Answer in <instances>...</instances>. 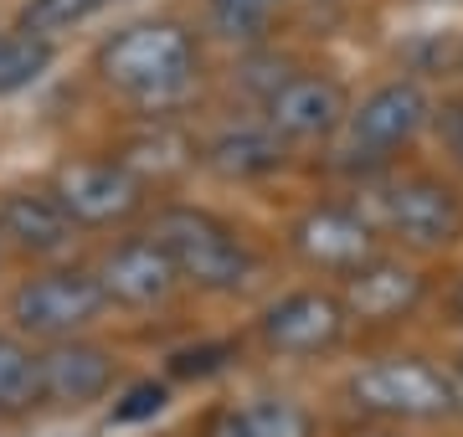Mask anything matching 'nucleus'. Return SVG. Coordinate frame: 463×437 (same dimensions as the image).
<instances>
[{"mask_svg":"<svg viewBox=\"0 0 463 437\" xmlns=\"http://www.w3.org/2000/svg\"><path fill=\"white\" fill-rule=\"evenodd\" d=\"M36 376H42V402L57 406H88L109 396L114 386V355L93 345V339H52L47 355H36Z\"/></svg>","mask_w":463,"mask_h":437,"instance_id":"ddd939ff","label":"nucleus"},{"mask_svg":"<svg viewBox=\"0 0 463 437\" xmlns=\"http://www.w3.org/2000/svg\"><path fill=\"white\" fill-rule=\"evenodd\" d=\"M242 422L252 437H315V417L288 396H252L242 402Z\"/></svg>","mask_w":463,"mask_h":437,"instance_id":"aec40b11","label":"nucleus"},{"mask_svg":"<svg viewBox=\"0 0 463 437\" xmlns=\"http://www.w3.org/2000/svg\"><path fill=\"white\" fill-rule=\"evenodd\" d=\"M222 355H232L227 345H201V350H181L170 370H175V376H206V370L222 366Z\"/></svg>","mask_w":463,"mask_h":437,"instance_id":"5701e85b","label":"nucleus"},{"mask_svg":"<svg viewBox=\"0 0 463 437\" xmlns=\"http://www.w3.org/2000/svg\"><path fill=\"white\" fill-rule=\"evenodd\" d=\"M345 303L325 293V288H298V293H283L279 303H268L263 320H258V335L273 355H288V360H309V355H330L340 339H345Z\"/></svg>","mask_w":463,"mask_h":437,"instance_id":"423d86ee","label":"nucleus"},{"mask_svg":"<svg viewBox=\"0 0 463 437\" xmlns=\"http://www.w3.org/2000/svg\"><path fill=\"white\" fill-rule=\"evenodd\" d=\"M201 165L222 175V181H258L283 165V139L273 129H227L201 150Z\"/></svg>","mask_w":463,"mask_h":437,"instance_id":"2eb2a0df","label":"nucleus"},{"mask_svg":"<svg viewBox=\"0 0 463 437\" xmlns=\"http://www.w3.org/2000/svg\"><path fill=\"white\" fill-rule=\"evenodd\" d=\"M288 247L304 268L345 278V273H355L361 263L376 257V227L355 206H309L288 227Z\"/></svg>","mask_w":463,"mask_h":437,"instance_id":"6e6552de","label":"nucleus"},{"mask_svg":"<svg viewBox=\"0 0 463 437\" xmlns=\"http://www.w3.org/2000/svg\"><path fill=\"white\" fill-rule=\"evenodd\" d=\"M345 396L350 406L392 422H438L448 412H458L453 381L438 366H428L422 355H381V360H371L350 376Z\"/></svg>","mask_w":463,"mask_h":437,"instance_id":"7ed1b4c3","label":"nucleus"},{"mask_svg":"<svg viewBox=\"0 0 463 437\" xmlns=\"http://www.w3.org/2000/svg\"><path fill=\"white\" fill-rule=\"evenodd\" d=\"M72 217L52 191H5L0 196V237H11L21 253L57 257L72 242Z\"/></svg>","mask_w":463,"mask_h":437,"instance_id":"4468645a","label":"nucleus"},{"mask_svg":"<svg viewBox=\"0 0 463 437\" xmlns=\"http://www.w3.org/2000/svg\"><path fill=\"white\" fill-rule=\"evenodd\" d=\"M47 68H52V42L26 36V32L0 36V98H5V93H21V88H32Z\"/></svg>","mask_w":463,"mask_h":437,"instance_id":"a211bd4d","label":"nucleus"},{"mask_svg":"<svg viewBox=\"0 0 463 437\" xmlns=\"http://www.w3.org/2000/svg\"><path fill=\"white\" fill-rule=\"evenodd\" d=\"M149 237L165 247L175 278L201 293H242L258 278V257L222 217L201 206H160Z\"/></svg>","mask_w":463,"mask_h":437,"instance_id":"f03ea898","label":"nucleus"},{"mask_svg":"<svg viewBox=\"0 0 463 437\" xmlns=\"http://www.w3.org/2000/svg\"><path fill=\"white\" fill-rule=\"evenodd\" d=\"M118 160L149 185V181H181L185 170L201 160V150L175 129V124H149V129H139V135L124 144Z\"/></svg>","mask_w":463,"mask_h":437,"instance_id":"dca6fc26","label":"nucleus"},{"mask_svg":"<svg viewBox=\"0 0 463 437\" xmlns=\"http://www.w3.org/2000/svg\"><path fill=\"white\" fill-rule=\"evenodd\" d=\"M201 437H252V432H248V422H242V406H222V412L206 417Z\"/></svg>","mask_w":463,"mask_h":437,"instance_id":"b1692460","label":"nucleus"},{"mask_svg":"<svg viewBox=\"0 0 463 437\" xmlns=\"http://www.w3.org/2000/svg\"><path fill=\"white\" fill-rule=\"evenodd\" d=\"M432 118V98L412 78H392V83L371 88L355 108L345 114L350 144L361 154H392L402 144H412Z\"/></svg>","mask_w":463,"mask_h":437,"instance_id":"1a4fd4ad","label":"nucleus"},{"mask_svg":"<svg viewBox=\"0 0 463 437\" xmlns=\"http://www.w3.org/2000/svg\"><path fill=\"white\" fill-rule=\"evenodd\" d=\"M448 381H453V406H463V355H458V366H453Z\"/></svg>","mask_w":463,"mask_h":437,"instance_id":"a878e982","label":"nucleus"},{"mask_svg":"<svg viewBox=\"0 0 463 437\" xmlns=\"http://www.w3.org/2000/svg\"><path fill=\"white\" fill-rule=\"evenodd\" d=\"M448 309H453V320L463 324V278H458V284H453V299H448Z\"/></svg>","mask_w":463,"mask_h":437,"instance_id":"bb28decb","label":"nucleus"},{"mask_svg":"<svg viewBox=\"0 0 463 437\" xmlns=\"http://www.w3.org/2000/svg\"><path fill=\"white\" fill-rule=\"evenodd\" d=\"M263 103H268V129H273L283 144L330 139L350 114L345 83H335L325 72H288Z\"/></svg>","mask_w":463,"mask_h":437,"instance_id":"9d476101","label":"nucleus"},{"mask_svg":"<svg viewBox=\"0 0 463 437\" xmlns=\"http://www.w3.org/2000/svg\"><path fill=\"white\" fill-rule=\"evenodd\" d=\"M428 293V278L412 268V263H397V257H371L355 273H345V314L361 324H397L407 320Z\"/></svg>","mask_w":463,"mask_h":437,"instance_id":"f8f14e48","label":"nucleus"},{"mask_svg":"<svg viewBox=\"0 0 463 437\" xmlns=\"http://www.w3.org/2000/svg\"><path fill=\"white\" fill-rule=\"evenodd\" d=\"M443 129H448V144H453V154L463 160V103H458V108H448Z\"/></svg>","mask_w":463,"mask_h":437,"instance_id":"393cba45","label":"nucleus"},{"mask_svg":"<svg viewBox=\"0 0 463 437\" xmlns=\"http://www.w3.org/2000/svg\"><path fill=\"white\" fill-rule=\"evenodd\" d=\"M212 5V16H216V26H222V36L227 42H248V36H258L263 32V21H268V11L279 5V0H206Z\"/></svg>","mask_w":463,"mask_h":437,"instance_id":"412c9836","label":"nucleus"},{"mask_svg":"<svg viewBox=\"0 0 463 437\" xmlns=\"http://www.w3.org/2000/svg\"><path fill=\"white\" fill-rule=\"evenodd\" d=\"M386 232L407 247H453L463 237V191L438 175H407L386 191Z\"/></svg>","mask_w":463,"mask_h":437,"instance_id":"0eeeda50","label":"nucleus"},{"mask_svg":"<svg viewBox=\"0 0 463 437\" xmlns=\"http://www.w3.org/2000/svg\"><path fill=\"white\" fill-rule=\"evenodd\" d=\"M165 406V386L160 381H139V386H129V396L114 406V422H145V417H155Z\"/></svg>","mask_w":463,"mask_h":437,"instance_id":"4be33fe9","label":"nucleus"},{"mask_svg":"<svg viewBox=\"0 0 463 437\" xmlns=\"http://www.w3.org/2000/svg\"><path fill=\"white\" fill-rule=\"evenodd\" d=\"M109 299L93 273L83 268H52V273H36L11 293V320H16L21 335H36V339H67L88 330L99 320Z\"/></svg>","mask_w":463,"mask_h":437,"instance_id":"20e7f679","label":"nucleus"},{"mask_svg":"<svg viewBox=\"0 0 463 437\" xmlns=\"http://www.w3.org/2000/svg\"><path fill=\"white\" fill-rule=\"evenodd\" d=\"M32 402H42V376H36V355L21 339L0 335V417H16Z\"/></svg>","mask_w":463,"mask_h":437,"instance_id":"f3484780","label":"nucleus"},{"mask_svg":"<svg viewBox=\"0 0 463 437\" xmlns=\"http://www.w3.org/2000/svg\"><path fill=\"white\" fill-rule=\"evenodd\" d=\"M149 185L124 160H72L57 170L52 196L62 201L72 227H118L145 206Z\"/></svg>","mask_w":463,"mask_h":437,"instance_id":"39448f33","label":"nucleus"},{"mask_svg":"<svg viewBox=\"0 0 463 437\" xmlns=\"http://www.w3.org/2000/svg\"><path fill=\"white\" fill-rule=\"evenodd\" d=\"M99 288L103 299L118 303V309H155V303H165L175 293V268H170L165 247L155 242V237H124L114 242L99 263Z\"/></svg>","mask_w":463,"mask_h":437,"instance_id":"9b49d317","label":"nucleus"},{"mask_svg":"<svg viewBox=\"0 0 463 437\" xmlns=\"http://www.w3.org/2000/svg\"><path fill=\"white\" fill-rule=\"evenodd\" d=\"M201 72L196 42L181 21H129L99 47V78L139 108L165 114L191 98Z\"/></svg>","mask_w":463,"mask_h":437,"instance_id":"f257e3e1","label":"nucleus"},{"mask_svg":"<svg viewBox=\"0 0 463 437\" xmlns=\"http://www.w3.org/2000/svg\"><path fill=\"white\" fill-rule=\"evenodd\" d=\"M103 5H114V0H26V5H21V16H16V32L52 42V36L83 26L88 16H99Z\"/></svg>","mask_w":463,"mask_h":437,"instance_id":"6ab92c4d","label":"nucleus"}]
</instances>
